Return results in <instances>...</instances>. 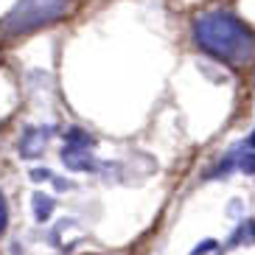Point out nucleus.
Returning <instances> with one entry per match:
<instances>
[{
  "label": "nucleus",
  "mask_w": 255,
  "mask_h": 255,
  "mask_svg": "<svg viewBox=\"0 0 255 255\" xmlns=\"http://www.w3.org/2000/svg\"><path fill=\"white\" fill-rule=\"evenodd\" d=\"M194 42L225 65H247L255 59V31L225 8L205 11L194 20Z\"/></svg>",
  "instance_id": "obj_1"
},
{
  "label": "nucleus",
  "mask_w": 255,
  "mask_h": 255,
  "mask_svg": "<svg viewBox=\"0 0 255 255\" xmlns=\"http://www.w3.org/2000/svg\"><path fill=\"white\" fill-rule=\"evenodd\" d=\"M70 0H17L14 8L3 17L6 34H31L37 28L56 23L65 17Z\"/></svg>",
  "instance_id": "obj_2"
},
{
  "label": "nucleus",
  "mask_w": 255,
  "mask_h": 255,
  "mask_svg": "<svg viewBox=\"0 0 255 255\" xmlns=\"http://www.w3.org/2000/svg\"><path fill=\"white\" fill-rule=\"evenodd\" d=\"M53 135V127H25L20 140H17V151L23 160H37L42 157L48 140Z\"/></svg>",
  "instance_id": "obj_3"
},
{
  "label": "nucleus",
  "mask_w": 255,
  "mask_h": 255,
  "mask_svg": "<svg viewBox=\"0 0 255 255\" xmlns=\"http://www.w3.org/2000/svg\"><path fill=\"white\" fill-rule=\"evenodd\" d=\"M62 163L68 165L70 171H84V174L101 171V163L87 149H70V146H65L62 149Z\"/></svg>",
  "instance_id": "obj_4"
},
{
  "label": "nucleus",
  "mask_w": 255,
  "mask_h": 255,
  "mask_svg": "<svg viewBox=\"0 0 255 255\" xmlns=\"http://www.w3.org/2000/svg\"><path fill=\"white\" fill-rule=\"evenodd\" d=\"M244 244H255V219H244V222L233 230V236L227 239L225 247L236 250V247H244Z\"/></svg>",
  "instance_id": "obj_5"
},
{
  "label": "nucleus",
  "mask_w": 255,
  "mask_h": 255,
  "mask_svg": "<svg viewBox=\"0 0 255 255\" xmlns=\"http://www.w3.org/2000/svg\"><path fill=\"white\" fill-rule=\"evenodd\" d=\"M65 146H70V149H87V151H90L93 146H96V137H93L87 129H82V127H70L68 132H65Z\"/></svg>",
  "instance_id": "obj_6"
},
{
  "label": "nucleus",
  "mask_w": 255,
  "mask_h": 255,
  "mask_svg": "<svg viewBox=\"0 0 255 255\" xmlns=\"http://www.w3.org/2000/svg\"><path fill=\"white\" fill-rule=\"evenodd\" d=\"M31 208H34V219H37V222H48V219L53 216V208H56V202H53V196L37 191V194L31 196Z\"/></svg>",
  "instance_id": "obj_7"
},
{
  "label": "nucleus",
  "mask_w": 255,
  "mask_h": 255,
  "mask_svg": "<svg viewBox=\"0 0 255 255\" xmlns=\"http://www.w3.org/2000/svg\"><path fill=\"white\" fill-rule=\"evenodd\" d=\"M6 227H8V202L3 196V191H0V236L6 233Z\"/></svg>",
  "instance_id": "obj_8"
},
{
  "label": "nucleus",
  "mask_w": 255,
  "mask_h": 255,
  "mask_svg": "<svg viewBox=\"0 0 255 255\" xmlns=\"http://www.w3.org/2000/svg\"><path fill=\"white\" fill-rule=\"evenodd\" d=\"M28 177L34 182H48V180H53V171H51V168H31Z\"/></svg>",
  "instance_id": "obj_9"
},
{
  "label": "nucleus",
  "mask_w": 255,
  "mask_h": 255,
  "mask_svg": "<svg viewBox=\"0 0 255 255\" xmlns=\"http://www.w3.org/2000/svg\"><path fill=\"white\" fill-rule=\"evenodd\" d=\"M216 247H219L216 241H213V239H208V241H202V244H199V247H196V250H194V253H191V255H202V253H213V250H216Z\"/></svg>",
  "instance_id": "obj_10"
},
{
  "label": "nucleus",
  "mask_w": 255,
  "mask_h": 255,
  "mask_svg": "<svg viewBox=\"0 0 255 255\" xmlns=\"http://www.w3.org/2000/svg\"><path fill=\"white\" fill-rule=\"evenodd\" d=\"M53 185H56V191H70V188H73V182H68V180H62V177H56V174H53Z\"/></svg>",
  "instance_id": "obj_11"
},
{
  "label": "nucleus",
  "mask_w": 255,
  "mask_h": 255,
  "mask_svg": "<svg viewBox=\"0 0 255 255\" xmlns=\"http://www.w3.org/2000/svg\"><path fill=\"white\" fill-rule=\"evenodd\" d=\"M244 146H247V149H253V151H255V129H253V135L247 137V143H244Z\"/></svg>",
  "instance_id": "obj_12"
}]
</instances>
